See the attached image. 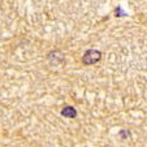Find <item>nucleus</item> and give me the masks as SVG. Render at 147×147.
Returning <instances> with one entry per match:
<instances>
[{
	"instance_id": "obj_2",
	"label": "nucleus",
	"mask_w": 147,
	"mask_h": 147,
	"mask_svg": "<svg viewBox=\"0 0 147 147\" xmlns=\"http://www.w3.org/2000/svg\"><path fill=\"white\" fill-rule=\"evenodd\" d=\"M47 59L50 60V63H52V64H64V53L61 52L60 50H53L52 52H50L47 55Z\"/></svg>"
},
{
	"instance_id": "obj_4",
	"label": "nucleus",
	"mask_w": 147,
	"mask_h": 147,
	"mask_svg": "<svg viewBox=\"0 0 147 147\" xmlns=\"http://www.w3.org/2000/svg\"><path fill=\"white\" fill-rule=\"evenodd\" d=\"M119 137L121 139H128L129 137H130V131H129V130H124V129H122V130L119 131Z\"/></svg>"
},
{
	"instance_id": "obj_5",
	"label": "nucleus",
	"mask_w": 147,
	"mask_h": 147,
	"mask_svg": "<svg viewBox=\"0 0 147 147\" xmlns=\"http://www.w3.org/2000/svg\"><path fill=\"white\" fill-rule=\"evenodd\" d=\"M115 16H116V17H120V16H125V13H124V12H121V8H120V7H119V8L116 9V13H115Z\"/></svg>"
},
{
	"instance_id": "obj_1",
	"label": "nucleus",
	"mask_w": 147,
	"mask_h": 147,
	"mask_svg": "<svg viewBox=\"0 0 147 147\" xmlns=\"http://www.w3.org/2000/svg\"><path fill=\"white\" fill-rule=\"evenodd\" d=\"M103 57V53L99 50H87L82 56V64L83 65H94L99 63Z\"/></svg>"
},
{
	"instance_id": "obj_3",
	"label": "nucleus",
	"mask_w": 147,
	"mask_h": 147,
	"mask_svg": "<svg viewBox=\"0 0 147 147\" xmlns=\"http://www.w3.org/2000/svg\"><path fill=\"white\" fill-rule=\"evenodd\" d=\"M60 113H61V116L65 117V119H76L77 115H78V112L73 106H65L64 108L61 109Z\"/></svg>"
}]
</instances>
